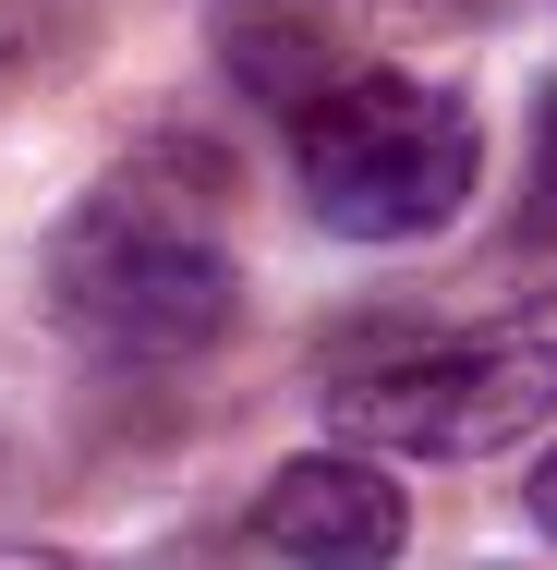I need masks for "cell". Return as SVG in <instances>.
Here are the masks:
<instances>
[{
    "instance_id": "1",
    "label": "cell",
    "mask_w": 557,
    "mask_h": 570,
    "mask_svg": "<svg viewBox=\"0 0 557 570\" xmlns=\"http://www.w3.org/2000/svg\"><path fill=\"white\" fill-rule=\"evenodd\" d=\"M49 304L61 328L110 364H182L230 328L242 279H230V243L195 195L170 183H98L61 243H49Z\"/></svg>"
},
{
    "instance_id": "2",
    "label": "cell",
    "mask_w": 557,
    "mask_h": 570,
    "mask_svg": "<svg viewBox=\"0 0 557 570\" xmlns=\"http://www.w3.org/2000/svg\"><path fill=\"white\" fill-rule=\"evenodd\" d=\"M291 170L339 243H425L485 183V121L412 73H316L291 110Z\"/></svg>"
},
{
    "instance_id": "3",
    "label": "cell",
    "mask_w": 557,
    "mask_h": 570,
    "mask_svg": "<svg viewBox=\"0 0 557 570\" xmlns=\"http://www.w3.org/2000/svg\"><path fill=\"white\" fill-rule=\"evenodd\" d=\"M339 438L376 461H497L557 413L546 341H400L376 364H339Z\"/></svg>"
},
{
    "instance_id": "4",
    "label": "cell",
    "mask_w": 557,
    "mask_h": 570,
    "mask_svg": "<svg viewBox=\"0 0 557 570\" xmlns=\"http://www.w3.org/2000/svg\"><path fill=\"white\" fill-rule=\"evenodd\" d=\"M255 547L291 570H388L412 547V498L388 485L376 450H304L267 473L255 498Z\"/></svg>"
},
{
    "instance_id": "5",
    "label": "cell",
    "mask_w": 557,
    "mask_h": 570,
    "mask_svg": "<svg viewBox=\"0 0 557 570\" xmlns=\"http://www.w3.org/2000/svg\"><path fill=\"white\" fill-rule=\"evenodd\" d=\"M521 230H534V243H557V86H546V110H534V170H521Z\"/></svg>"
},
{
    "instance_id": "6",
    "label": "cell",
    "mask_w": 557,
    "mask_h": 570,
    "mask_svg": "<svg viewBox=\"0 0 557 570\" xmlns=\"http://www.w3.org/2000/svg\"><path fill=\"white\" fill-rule=\"evenodd\" d=\"M521 498H534V522H546V534H557V450L534 461V485H521Z\"/></svg>"
},
{
    "instance_id": "7",
    "label": "cell",
    "mask_w": 557,
    "mask_h": 570,
    "mask_svg": "<svg viewBox=\"0 0 557 570\" xmlns=\"http://www.w3.org/2000/svg\"><path fill=\"white\" fill-rule=\"evenodd\" d=\"M0 570H61V559H0Z\"/></svg>"
},
{
    "instance_id": "8",
    "label": "cell",
    "mask_w": 557,
    "mask_h": 570,
    "mask_svg": "<svg viewBox=\"0 0 557 570\" xmlns=\"http://www.w3.org/2000/svg\"><path fill=\"white\" fill-rule=\"evenodd\" d=\"M267 12H316V0H267Z\"/></svg>"
}]
</instances>
